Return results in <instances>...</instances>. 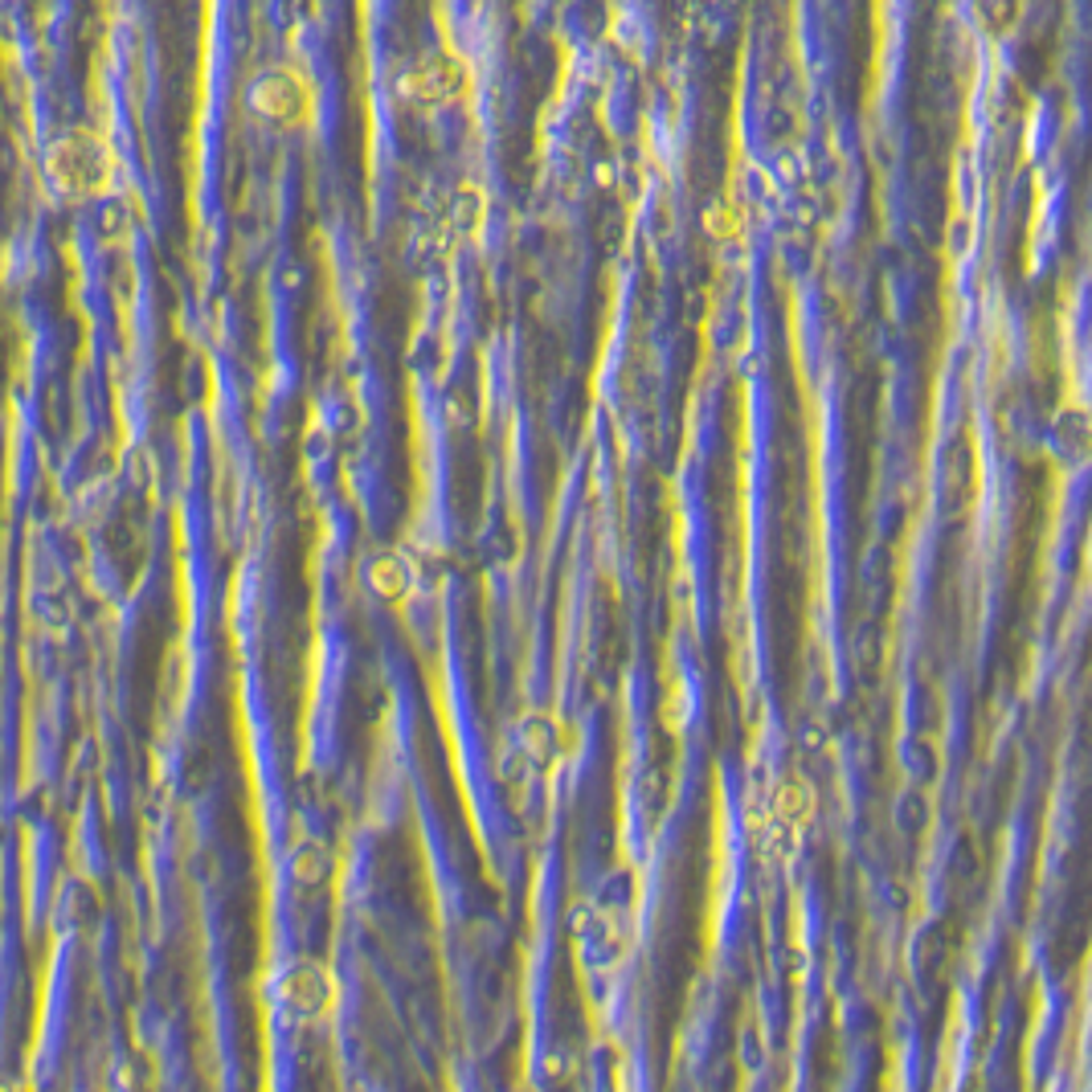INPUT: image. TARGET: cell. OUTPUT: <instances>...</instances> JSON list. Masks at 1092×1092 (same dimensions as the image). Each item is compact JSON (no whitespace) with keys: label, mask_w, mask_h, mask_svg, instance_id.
Listing matches in <instances>:
<instances>
[{"label":"cell","mask_w":1092,"mask_h":1092,"mask_svg":"<svg viewBox=\"0 0 1092 1092\" xmlns=\"http://www.w3.org/2000/svg\"><path fill=\"white\" fill-rule=\"evenodd\" d=\"M45 168H50L54 185L66 188V193H94L107 181V156H103V148L94 144L91 135H62V140H54L50 156H45Z\"/></svg>","instance_id":"1"},{"label":"cell","mask_w":1092,"mask_h":1092,"mask_svg":"<svg viewBox=\"0 0 1092 1092\" xmlns=\"http://www.w3.org/2000/svg\"><path fill=\"white\" fill-rule=\"evenodd\" d=\"M332 999V982L315 962H295L282 978H278V1002L287 1007V1015L315 1018Z\"/></svg>","instance_id":"2"},{"label":"cell","mask_w":1092,"mask_h":1092,"mask_svg":"<svg viewBox=\"0 0 1092 1092\" xmlns=\"http://www.w3.org/2000/svg\"><path fill=\"white\" fill-rule=\"evenodd\" d=\"M250 98H254L259 111L275 115V119H291V115H299V107H303V87H299L287 70H266V75L254 82Z\"/></svg>","instance_id":"3"}]
</instances>
